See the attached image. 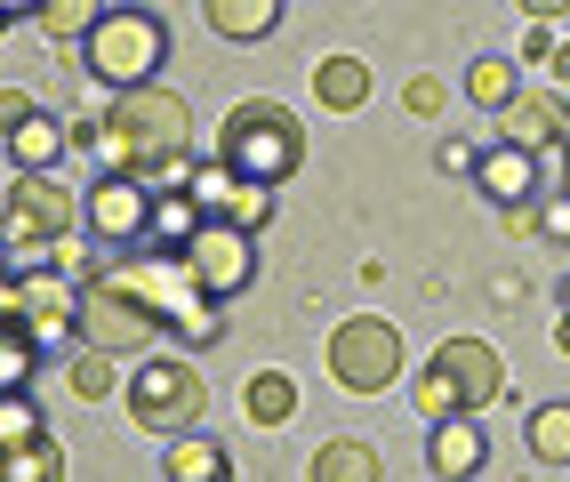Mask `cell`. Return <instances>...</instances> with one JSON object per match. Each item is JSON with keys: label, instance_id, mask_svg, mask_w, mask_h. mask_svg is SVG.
<instances>
[{"label": "cell", "instance_id": "16", "mask_svg": "<svg viewBox=\"0 0 570 482\" xmlns=\"http://www.w3.org/2000/svg\"><path fill=\"white\" fill-rule=\"evenodd\" d=\"M482 419L474 411H459V419H442V426H426V466L442 474V482H466V474H482Z\"/></svg>", "mask_w": 570, "mask_h": 482}, {"label": "cell", "instance_id": "32", "mask_svg": "<svg viewBox=\"0 0 570 482\" xmlns=\"http://www.w3.org/2000/svg\"><path fill=\"white\" fill-rule=\"evenodd\" d=\"M402 105H410L417 121H434V114H442V81H434V72H417V81L402 89Z\"/></svg>", "mask_w": 570, "mask_h": 482}, {"label": "cell", "instance_id": "9", "mask_svg": "<svg viewBox=\"0 0 570 482\" xmlns=\"http://www.w3.org/2000/svg\"><path fill=\"white\" fill-rule=\"evenodd\" d=\"M81 226V201L57 185V169H17L9 177V249H49Z\"/></svg>", "mask_w": 570, "mask_h": 482}, {"label": "cell", "instance_id": "26", "mask_svg": "<svg viewBox=\"0 0 570 482\" xmlns=\"http://www.w3.org/2000/svg\"><path fill=\"white\" fill-rule=\"evenodd\" d=\"M410 411H417V426H442V419H459V411H466V394L450 386V370H442V362H426V370H417V386H410Z\"/></svg>", "mask_w": 570, "mask_h": 482}, {"label": "cell", "instance_id": "1", "mask_svg": "<svg viewBox=\"0 0 570 482\" xmlns=\"http://www.w3.org/2000/svg\"><path fill=\"white\" fill-rule=\"evenodd\" d=\"M185 145H194V105H185L177 89H161V81L121 89L105 105V129H89L97 169H121V177H145V185H154Z\"/></svg>", "mask_w": 570, "mask_h": 482}, {"label": "cell", "instance_id": "23", "mask_svg": "<svg viewBox=\"0 0 570 482\" xmlns=\"http://www.w3.org/2000/svg\"><path fill=\"white\" fill-rule=\"evenodd\" d=\"M522 442L539 466H570V402H539V411L522 419Z\"/></svg>", "mask_w": 570, "mask_h": 482}, {"label": "cell", "instance_id": "3", "mask_svg": "<svg viewBox=\"0 0 570 482\" xmlns=\"http://www.w3.org/2000/svg\"><path fill=\"white\" fill-rule=\"evenodd\" d=\"M81 49H89V81L121 97V89H145L169 65V24L154 9H105V24Z\"/></svg>", "mask_w": 570, "mask_h": 482}, {"label": "cell", "instance_id": "20", "mask_svg": "<svg viewBox=\"0 0 570 482\" xmlns=\"http://www.w3.org/2000/svg\"><path fill=\"white\" fill-rule=\"evenodd\" d=\"M217 41H274L282 32V0H202Z\"/></svg>", "mask_w": 570, "mask_h": 482}, {"label": "cell", "instance_id": "13", "mask_svg": "<svg viewBox=\"0 0 570 482\" xmlns=\"http://www.w3.org/2000/svg\"><path fill=\"white\" fill-rule=\"evenodd\" d=\"M474 194H490L499 209H530V201L547 194V185H539V154H530V145L490 137V145H482V161H474Z\"/></svg>", "mask_w": 570, "mask_h": 482}, {"label": "cell", "instance_id": "10", "mask_svg": "<svg viewBox=\"0 0 570 482\" xmlns=\"http://www.w3.org/2000/svg\"><path fill=\"white\" fill-rule=\"evenodd\" d=\"M185 266H194V282L209 289V298H242V289L257 282V234L234 226V217H209V226L177 249Z\"/></svg>", "mask_w": 570, "mask_h": 482}, {"label": "cell", "instance_id": "25", "mask_svg": "<svg viewBox=\"0 0 570 482\" xmlns=\"http://www.w3.org/2000/svg\"><path fill=\"white\" fill-rule=\"evenodd\" d=\"M0 482H65V442H57V434L9 442V466H0Z\"/></svg>", "mask_w": 570, "mask_h": 482}, {"label": "cell", "instance_id": "5", "mask_svg": "<svg viewBox=\"0 0 570 482\" xmlns=\"http://www.w3.org/2000/svg\"><path fill=\"white\" fill-rule=\"evenodd\" d=\"M121 402H129V419H137L145 434L177 442V434H194V426H202V411H209V386H202V370L185 362V354H145Z\"/></svg>", "mask_w": 570, "mask_h": 482}, {"label": "cell", "instance_id": "11", "mask_svg": "<svg viewBox=\"0 0 570 482\" xmlns=\"http://www.w3.org/2000/svg\"><path fill=\"white\" fill-rule=\"evenodd\" d=\"M9 314H24L41 346H65V338H81V282H65L57 266H41V274L9 282Z\"/></svg>", "mask_w": 570, "mask_h": 482}, {"label": "cell", "instance_id": "14", "mask_svg": "<svg viewBox=\"0 0 570 482\" xmlns=\"http://www.w3.org/2000/svg\"><path fill=\"white\" fill-rule=\"evenodd\" d=\"M434 362L450 370V386L466 394V411H490V402L507 394V362H499V346H490V338H442Z\"/></svg>", "mask_w": 570, "mask_h": 482}, {"label": "cell", "instance_id": "39", "mask_svg": "<svg viewBox=\"0 0 570 482\" xmlns=\"http://www.w3.org/2000/svg\"><path fill=\"white\" fill-rule=\"evenodd\" d=\"M562 314H570V282H562Z\"/></svg>", "mask_w": 570, "mask_h": 482}, {"label": "cell", "instance_id": "33", "mask_svg": "<svg viewBox=\"0 0 570 482\" xmlns=\"http://www.w3.org/2000/svg\"><path fill=\"white\" fill-rule=\"evenodd\" d=\"M547 72H554V89H562V97H570V41H562V49H554V57H547Z\"/></svg>", "mask_w": 570, "mask_h": 482}, {"label": "cell", "instance_id": "6", "mask_svg": "<svg viewBox=\"0 0 570 482\" xmlns=\"http://www.w3.org/2000/svg\"><path fill=\"white\" fill-rule=\"evenodd\" d=\"M112 274H121L129 289H145V298H154V314L177 329L185 346H209L217 329H225V322H217V306H225V298H209V289L194 282V266H185L177 249H169V257H121Z\"/></svg>", "mask_w": 570, "mask_h": 482}, {"label": "cell", "instance_id": "22", "mask_svg": "<svg viewBox=\"0 0 570 482\" xmlns=\"http://www.w3.org/2000/svg\"><path fill=\"white\" fill-rule=\"evenodd\" d=\"M242 411H249V426H289L297 419V378L289 370H257L242 386Z\"/></svg>", "mask_w": 570, "mask_h": 482}, {"label": "cell", "instance_id": "4", "mask_svg": "<svg viewBox=\"0 0 570 482\" xmlns=\"http://www.w3.org/2000/svg\"><path fill=\"white\" fill-rule=\"evenodd\" d=\"M154 338H161V314H154V298L145 289H129L112 266H97L89 282H81V346H97V354H154Z\"/></svg>", "mask_w": 570, "mask_h": 482}, {"label": "cell", "instance_id": "18", "mask_svg": "<svg viewBox=\"0 0 570 482\" xmlns=\"http://www.w3.org/2000/svg\"><path fill=\"white\" fill-rule=\"evenodd\" d=\"M314 105H322V114H362V105H370V65L346 57V49L322 57L314 65Z\"/></svg>", "mask_w": 570, "mask_h": 482}, {"label": "cell", "instance_id": "27", "mask_svg": "<svg viewBox=\"0 0 570 482\" xmlns=\"http://www.w3.org/2000/svg\"><path fill=\"white\" fill-rule=\"evenodd\" d=\"M466 97L482 105V114H507V105L522 97V72H514L507 57H474V72H466Z\"/></svg>", "mask_w": 570, "mask_h": 482}, {"label": "cell", "instance_id": "2", "mask_svg": "<svg viewBox=\"0 0 570 482\" xmlns=\"http://www.w3.org/2000/svg\"><path fill=\"white\" fill-rule=\"evenodd\" d=\"M217 161L257 177V185H282V177H297V161H306V129H297L289 105L242 97L234 114H225V129H217Z\"/></svg>", "mask_w": 570, "mask_h": 482}, {"label": "cell", "instance_id": "17", "mask_svg": "<svg viewBox=\"0 0 570 482\" xmlns=\"http://www.w3.org/2000/svg\"><path fill=\"white\" fill-rule=\"evenodd\" d=\"M161 482H234V451L194 426V434H177L161 451Z\"/></svg>", "mask_w": 570, "mask_h": 482}, {"label": "cell", "instance_id": "15", "mask_svg": "<svg viewBox=\"0 0 570 482\" xmlns=\"http://www.w3.org/2000/svg\"><path fill=\"white\" fill-rule=\"evenodd\" d=\"M562 121H570L562 89H522L507 114H499V137H507V145H530V154H547V145H562Z\"/></svg>", "mask_w": 570, "mask_h": 482}, {"label": "cell", "instance_id": "12", "mask_svg": "<svg viewBox=\"0 0 570 482\" xmlns=\"http://www.w3.org/2000/svg\"><path fill=\"white\" fill-rule=\"evenodd\" d=\"M185 194H194L209 217H234V226H265V217H274V185H257V177H242V169H225L217 154L194 169V185H185Z\"/></svg>", "mask_w": 570, "mask_h": 482}, {"label": "cell", "instance_id": "36", "mask_svg": "<svg viewBox=\"0 0 570 482\" xmlns=\"http://www.w3.org/2000/svg\"><path fill=\"white\" fill-rule=\"evenodd\" d=\"M554 346H562V354H570V314H562V322H554Z\"/></svg>", "mask_w": 570, "mask_h": 482}, {"label": "cell", "instance_id": "7", "mask_svg": "<svg viewBox=\"0 0 570 482\" xmlns=\"http://www.w3.org/2000/svg\"><path fill=\"white\" fill-rule=\"evenodd\" d=\"M154 185L145 177H121V169H97V185L81 194V226L97 234V257H121L137 242H154Z\"/></svg>", "mask_w": 570, "mask_h": 482}, {"label": "cell", "instance_id": "8", "mask_svg": "<svg viewBox=\"0 0 570 482\" xmlns=\"http://www.w3.org/2000/svg\"><path fill=\"white\" fill-rule=\"evenodd\" d=\"M330 378L346 386V394L394 386V378H402V329H394L386 314H354V322H337V329H330Z\"/></svg>", "mask_w": 570, "mask_h": 482}, {"label": "cell", "instance_id": "37", "mask_svg": "<svg viewBox=\"0 0 570 482\" xmlns=\"http://www.w3.org/2000/svg\"><path fill=\"white\" fill-rule=\"evenodd\" d=\"M554 154H570V121H562V145H554Z\"/></svg>", "mask_w": 570, "mask_h": 482}, {"label": "cell", "instance_id": "34", "mask_svg": "<svg viewBox=\"0 0 570 482\" xmlns=\"http://www.w3.org/2000/svg\"><path fill=\"white\" fill-rule=\"evenodd\" d=\"M562 9H570V0H522V17H539V24H554Z\"/></svg>", "mask_w": 570, "mask_h": 482}, {"label": "cell", "instance_id": "19", "mask_svg": "<svg viewBox=\"0 0 570 482\" xmlns=\"http://www.w3.org/2000/svg\"><path fill=\"white\" fill-rule=\"evenodd\" d=\"M65 145H72V129L57 114H24V121H9V169H57Z\"/></svg>", "mask_w": 570, "mask_h": 482}, {"label": "cell", "instance_id": "35", "mask_svg": "<svg viewBox=\"0 0 570 482\" xmlns=\"http://www.w3.org/2000/svg\"><path fill=\"white\" fill-rule=\"evenodd\" d=\"M0 9H9V17H41V0H0Z\"/></svg>", "mask_w": 570, "mask_h": 482}, {"label": "cell", "instance_id": "31", "mask_svg": "<svg viewBox=\"0 0 570 482\" xmlns=\"http://www.w3.org/2000/svg\"><path fill=\"white\" fill-rule=\"evenodd\" d=\"M0 434H9V442L49 434V426H41V411H32V386H9V402H0Z\"/></svg>", "mask_w": 570, "mask_h": 482}, {"label": "cell", "instance_id": "38", "mask_svg": "<svg viewBox=\"0 0 570 482\" xmlns=\"http://www.w3.org/2000/svg\"><path fill=\"white\" fill-rule=\"evenodd\" d=\"M562 194H570V154H562Z\"/></svg>", "mask_w": 570, "mask_h": 482}, {"label": "cell", "instance_id": "30", "mask_svg": "<svg viewBox=\"0 0 570 482\" xmlns=\"http://www.w3.org/2000/svg\"><path fill=\"white\" fill-rule=\"evenodd\" d=\"M49 346L32 338V322L24 314H9V346H0V386H32V362H41Z\"/></svg>", "mask_w": 570, "mask_h": 482}, {"label": "cell", "instance_id": "29", "mask_svg": "<svg viewBox=\"0 0 570 482\" xmlns=\"http://www.w3.org/2000/svg\"><path fill=\"white\" fill-rule=\"evenodd\" d=\"M105 24V0H41V32L49 41H89Z\"/></svg>", "mask_w": 570, "mask_h": 482}, {"label": "cell", "instance_id": "28", "mask_svg": "<svg viewBox=\"0 0 570 482\" xmlns=\"http://www.w3.org/2000/svg\"><path fill=\"white\" fill-rule=\"evenodd\" d=\"M65 386L81 394V402H105V394H129V386H121V354H97V346H81V354H72V370H65Z\"/></svg>", "mask_w": 570, "mask_h": 482}, {"label": "cell", "instance_id": "24", "mask_svg": "<svg viewBox=\"0 0 570 482\" xmlns=\"http://www.w3.org/2000/svg\"><path fill=\"white\" fill-rule=\"evenodd\" d=\"M202 226H209V209H202L194 194H185V185H169V194L154 201V242H161V249H185Z\"/></svg>", "mask_w": 570, "mask_h": 482}, {"label": "cell", "instance_id": "21", "mask_svg": "<svg viewBox=\"0 0 570 482\" xmlns=\"http://www.w3.org/2000/svg\"><path fill=\"white\" fill-rule=\"evenodd\" d=\"M306 474H314V482H377L386 466H377V451H370L362 434H330L322 451H314V466H306Z\"/></svg>", "mask_w": 570, "mask_h": 482}]
</instances>
